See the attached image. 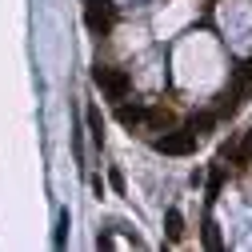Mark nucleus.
Returning <instances> with one entry per match:
<instances>
[{
	"mask_svg": "<svg viewBox=\"0 0 252 252\" xmlns=\"http://www.w3.org/2000/svg\"><path fill=\"white\" fill-rule=\"evenodd\" d=\"M248 92H252V60H248V64H240V72H236V84H232V100H228V108H240V104L248 100Z\"/></svg>",
	"mask_w": 252,
	"mask_h": 252,
	"instance_id": "obj_4",
	"label": "nucleus"
},
{
	"mask_svg": "<svg viewBox=\"0 0 252 252\" xmlns=\"http://www.w3.org/2000/svg\"><path fill=\"white\" fill-rule=\"evenodd\" d=\"M152 148L156 152H164V156H188V152H192L196 148V132H164L160 140H152Z\"/></svg>",
	"mask_w": 252,
	"mask_h": 252,
	"instance_id": "obj_2",
	"label": "nucleus"
},
{
	"mask_svg": "<svg viewBox=\"0 0 252 252\" xmlns=\"http://www.w3.org/2000/svg\"><path fill=\"white\" fill-rule=\"evenodd\" d=\"M208 128H212V112H200V116L188 120V132H196V136H200V132H208Z\"/></svg>",
	"mask_w": 252,
	"mask_h": 252,
	"instance_id": "obj_8",
	"label": "nucleus"
},
{
	"mask_svg": "<svg viewBox=\"0 0 252 252\" xmlns=\"http://www.w3.org/2000/svg\"><path fill=\"white\" fill-rule=\"evenodd\" d=\"M92 80H96L112 100H124V96H128V88H132L128 76H124L120 68H104V64H100V68H92Z\"/></svg>",
	"mask_w": 252,
	"mask_h": 252,
	"instance_id": "obj_1",
	"label": "nucleus"
},
{
	"mask_svg": "<svg viewBox=\"0 0 252 252\" xmlns=\"http://www.w3.org/2000/svg\"><path fill=\"white\" fill-rule=\"evenodd\" d=\"M88 132L96 144H104V120H100V108H88Z\"/></svg>",
	"mask_w": 252,
	"mask_h": 252,
	"instance_id": "obj_6",
	"label": "nucleus"
},
{
	"mask_svg": "<svg viewBox=\"0 0 252 252\" xmlns=\"http://www.w3.org/2000/svg\"><path fill=\"white\" fill-rule=\"evenodd\" d=\"M88 28H92V32H108V28H112V8H108V0H92V4H88Z\"/></svg>",
	"mask_w": 252,
	"mask_h": 252,
	"instance_id": "obj_3",
	"label": "nucleus"
},
{
	"mask_svg": "<svg viewBox=\"0 0 252 252\" xmlns=\"http://www.w3.org/2000/svg\"><path fill=\"white\" fill-rule=\"evenodd\" d=\"M64 236H68V208L60 212V228H56V248H64Z\"/></svg>",
	"mask_w": 252,
	"mask_h": 252,
	"instance_id": "obj_12",
	"label": "nucleus"
},
{
	"mask_svg": "<svg viewBox=\"0 0 252 252\" xmlns=\"http://www.w3.org/2000/svg\"><path fill=\"white\" fill-rule=\"evenodd\" d=\"M88 4H92V0H88Z\"/></svg>",
	"mask_w": 252,
	"mask_h": 252,
	"instance_id": "obj_13",
	"label": "nucleus"
},
{
	"mask_svg": "<svg viewBox=\"0 0 252 252\" xmlns=\"http://www.w3.org/2000/svg\"><path fill=\"white\" fill-rule=\"evenodd\" d=\"M232 156H236L240 164H248V160H252V132H244V140L236 144V152H232Z\"/></svg>",
	"mask_w": 252,
	"mask_h": 252,
	"instance_id": "obj_9",
	"label": "nucleus"
},
{
	"mask_svg": "<svg viewBox=\"0 0 252 252\" xmlns=\"http://www.w3.org/2000/svg\"><path fill=\"white\" fill-rule=\"evenodd\" d=\"M164 232H168V240H180L184 236V216L176 208H168V216H164Z\"/></svg>",
	"mask_w": 252,
	"mask_h": 252,
	"instance_id": "obj_5",
	"label": "nucleus"
},
{
	"mask_svg": "<svg viewBox=\"0 0 252 252\" xmlns=\"http://www.w3.org/2000/svg\"><path fill=\"white\" fill-rule=\"evenodd\" d=\"M116 116H120L124 124H140V120H144V108H140V104H120Z\"/></svg>",
	"mask_w": 252,
	"mask_h": 252,
	"instance_id": "obj_7",
	"label": "nucleus"
},
{
	"mask_svg": "<svg viewBox=\"0 0 252 252\" xmlns=\"http://www.w3.org/2000/svg\"><path fill=\"white\" fill-rule=\"evenodd\" d=\"M144 120H148V124H156V128H168V124H172V116H168V112H144Z\"/></svg>",
	"mask_w": 252,
	"mask_h": 252,
	"instance_id": "obj_11",
	"label": "nucleus"
},
{
	"mask_svg": "<svg viewBox=\"0 0 252 252\" xmlns=\"http://www.w3.org/2000/svg\"><path fill=\"white\" fill-rule=\"evenodd\" d=\"M204 244H208L212 252H220V232H216V224H212V220H204Z\"/></svg>",
	"mask_w": 252,
	"mask_h": 252,
	"instance_id": "obj_10",
	"label": "nucleus"
}]
</instances>
